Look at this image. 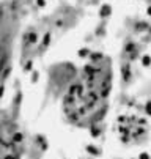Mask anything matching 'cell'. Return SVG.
<instances>
[{"label": "cell", "instance_id": "1", "mask_svg": "<svg viewBox=\"0 0 151 159\" xmlns=\"http://www.w3.org/2000/svg\"><path fill=\"white\" fill-rule=\"evenodd\" d=\"M110 13H112L110 5H104V6H102V10H101V16H102V17H107Z\"/></svg>", "mask_w": 151, "mask_h": 159}, {"label": "cell", "instance_id": "2", "mask_svg": "<svg viewBox=\"0 0 151 159\" xmlns=\"http://www.w3.org/2000/svg\"><path fill=\"white\" fill-rule=\"evenodd\" d=\"M142 63H143V66H150L151 65V57L150 55H143L142 57Z\"/></svg>", "mask_w": 151, "mask_h": 159}, {"label": "cell", "instance_id": "3", "mask_svg": "<svg viewBox=\"0 0 151 159\" xmlns=\"http://www.w3.org/2000/svg\"><path fill=\"white\" fill-rule=\"evenodd\" d=\"M123 74H125L126 79L129 77V66H125V69H123Z\"/></svg>", "mask_w": 151, "mask_h": 159}, {"label": "cell", "instance_id": "4", "mask_svg": "<svg viewBox=\"0 0 151 159\" xmlns=\"http://www.w3.org/2000/svg\"><path fill=\"white\" fill-rule=\"evenodd\" d=\"M146 114H148V115H151V101H150L148 104H146Z\"/></svg>", "mask_w": 151, "mask_h": 159}, {"label": "cell", "instance_id": "5", "mask_svg": "<svg viewBox=\"0 0 151 159\" xmlns=\"http://www.w3.org/2000/svg\"><path fill=\"white\" fill-rule=\"evenodd\" d=\"M101 59V54H93V60H98Z\"/></svg>", "mask_w": 151, "mask_h": 159}, {"label": "cell", "instance_id": "6", "mask_svg": "<svg viewBox=\"0 0 151 159\" xmlns=\"http://www.w3.org/2000/svg\"><path fill=\"white\" fill-rule=\"evenodd\" d=\"M140 159H150V158H148V154H146V153H142L140 154Z\"/></svg>", "mask_w": 151, "mask_h": 159}, {"label": "cell", "instance_id": "7", "mask_svg": "<svg viewBox=\"0 0 151 159\" xmlns=\"http://www.w3.org/2000/svg\"><path fill=\"white\" fill-rule=\"evenodd\" d=\"M134 49V44H127V47H126V50H132Z\"/></svg>", "mask_w": 151, "mask_h": 159}, {"label": "cell", "instance_id": "8", "mask_svg": "<svg viewBox=\"0 0 151 159\" xmlns=\"http://www.w3.org/2000/svg\"><path fill=\"white\" fill-rule=\"evenodd\" d=\"M47 43H49V33L46 35V38H44V44H47Z\"/></svg>", "mask_w": 151, "mask_h": 159}, {"label": "cell", "instance_id": "9", "mask_svg": "<svg viewBox=\"0 0 151 159\" xmlns=\"http://www.w3.org/2000/svg\"><path fill=\"white\" fill-rule=\"evenodd\" d=\"M146 13H148V16H151V6H150L148 10H146Z\"/></svg>", "mask_w": 151, "mask_h": 159}]
</instances>
